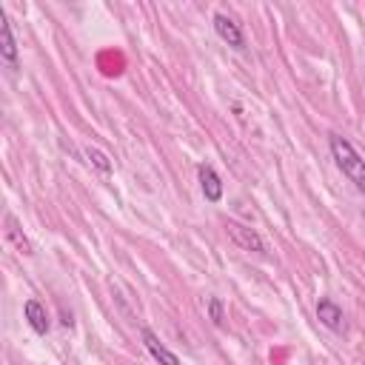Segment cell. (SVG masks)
I'll use <instances>...</instances> for the list:
<instances>
[{
    "instance_id": "cell-1",
    "label": "cell",
    "mask_w": 365,
    "mask_h": 365,
    "mask_svg": "<svg viewBox=\"0 0 365 365\" xmlns=\"http://www.w3.org/2000/svg\"><path fill=\"white\" fill-rule=\"evenodd\" d=\"M328 145H331V157H334L336 168L342 171V177H348V182L365 197V160H362V154L342 134H328Z\"/></svg>"
},
{
    "instance_id": "cell-2",
    "label": "cell",
    "mask_w": 365,
    "mask_h": 365,
    "mask_svg": "<svg viewBox=\"0 0 365 365\" xmlns=\"http://www.w3.org/2000/svg\"><path fill=\"white\" fill-rule=\"evenodd\" d=\"M214 31H217V37H220L222 43H228L231 48H237V51L245 48V34H242V26L237 23V17H231V14H225V11H217V14H214Z\"/></svg>"
},
{
    "instance_id": "cell-3",
    "label": "cell",
    "mask_w": 365,
    "mask_h": 365,
    "mask_svg": "<svg viewBox=\"0 0 365 365\" xmlns=\"http://www.w3.org/2000/svg\"><path fill=\"white\" fill-rule=\"evenodd\" d=\"M225 231H228V237L234 240V245H240L242 251H254V254H259V257H265L268 254V248H265V240L254 231V228H248V225H242V222H228L225 225Z\"/></svg>"
},
{
    "instance_id": "cell-4",
    "label": "cell",
    "mask_w": 365,
    "mask_h": 365,
    "mask_svg": "<svg viewBox=\"0 0 365 365\" xmlns=\"http://www.w3.org/2000/svg\"><path fill=\"white\" fill-rule=\"evenodd\" d=\"M0 57H3V63L11 68V71H17V40H14V29H11V20H9V14L0 9Z\"/></svg>"
},
{
    "instance_id": "cell-5",
    "label": "cell",
    "mask_w": 365,
    "mask_h": 365,
    "mask_svg": "<svg viewBox=\"0 0 365 365\" xmlns=\"http://www.w3.org/2000/svg\"><path fill=\"white\" fill-rule=\"evenodd\" d=\"M140 339H143V345H145V351L151 354V359L154 362H160V365H180V356L171 351V348H165L163 342H160V336L151 331V328H140Z\"/></svg>"
},
{
    "instance_id": "cell-6",
    "label": "cell",
    "mask_w": 365,
    "mask_h": 365,
    "mask_svg": "<svg viewBox=\"0 0 365 365\" xmlns=\"http://www.w3.org/2000/svg\"><path fill=\"white\" fill-rule=\"evenodd\" d=\"M197 182H200V191H202V197H205L208 202H220V200H222V180H220V174L214 171V165L200 163V165H197Z\"/></svg>"
},
{
    "instance_id": "cell-7",
    "label": "cell",
    "mask_w": 365,
    "mask_h": 365,
    "mask_svg": "<svg viewBox=\"0 0 365 365\" xmlns=\"http://www.w3.org/2000/svg\"><path fill=\"white\" fill-rule=\"evenodd\" d=\"M317 319H319L328 331H334V334H339V331L345 328V314H342V308H339L331 297H322V299L317 302Z\"/></svg>"
},
{
    "instance_id": "cell-8",
    "label": "cell",
    "mask_w": 365,
    "mask_h": 365,
    "mask_svg": "<svg viewBox=\"0 0 365 365\" xmlns=\"http://www.w3.org/2000/svg\"><path fill=\"white\" fill-rule=\"evenodd\" d=\"M23 314H26V319H29V325H31V331L37 334V336H46L48 334V328H51V317H48V311H46V305L40 302V299H26V305H23Z\"/></svg>"
},
{
    "instance_id": "cell-9",
    "label": "cell",
    "mask_w": 365,
    "mask_h": 365,
    "mask_svg": "<svg viewBox=\"0 0 365 365\" xmlns=\"http://www.w3.org/2000/svg\"><path fill=\"white\" fill-rule=\"evenodd\" d=\"M83 154H86V160L91 163V168H97L100 174H111V160H108V154H103V151L94 148V145H86Z\"/></svg>"
},
{
    "instance_id": "cell-10",
    "label": "cell",
    "mask_w": 365,
    "mask_h": 365,
    "mask_svg": "<svg viewBox=\"0 0 365 365\" xmlns=\"http://www.w3.org/2000/svg\"><path fill=\"white\" fill-rule=\"evenodd\" d=\"M6 222H9V237H11L14 242H17V248H20L23 254H31V245H29V240H26V237L20 234V228H17V222H14V217H9Z\"/></svg>"
},
{
    "instance_id": "cell-11",
    "label": "cell",
    "mask_w": 365,
    "mask_h": 365,
    "mask_svg": "<svg viewBox=\"0 0 365 365\" xmlns=\"http://www.w3.org/2000/svg\"><path fill=\"white\" fill-rule=\"evenodd\" d=\"M208 319L214 325H222V299L220 297H208Z\"/></svg>"
}]
</instances>
